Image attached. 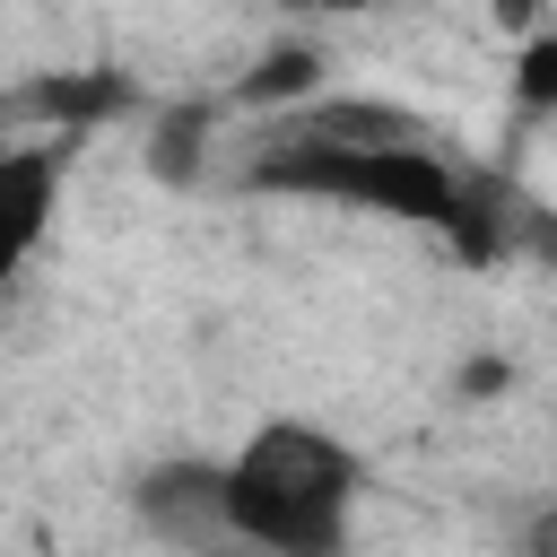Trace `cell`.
<instances>
[{"label":"cell","instance_id":"obj_1","mask_svg":"<svg viewBox=\"0 0 557 557\" xmlns=\"http://www.w3.org/2000/svg\"><path fill=\"white\" fill-rule=\"evenodd\" d=\"M357 496H366V461L313 418H261L226 453L235 548L261 557H339L357 531Z\"/></svg>","mask_w":557,"mask_h":557},{"label":"cell","instance_id":"obj_2","mask_svg":"<svg viewBox=\"0 0 557 557\" xmlns=\"http://www.w3.org/2000/svg\"><path fill=\"white\" fill-rule=\"evenodd\" d=\"M252 191H313V200H348L374 218H409V226H444L461 244L470 235V183L435 157V148H322V139H287L270 131V148L244 165Z\"/></svg>","mask_w":557,"mask_h":557},{"label":"cell","instance_id":"obj_3","mask_svg":"<svg viewBox=\"0 0 557 557\" xmlns=\"http://www.w3.org/2000/svg\"><path fill=\"white\" fill-rule=\"evenodd\" d=\"M131 513L157 548L174 557H226L235 548V505H226V461H200V453H174V461H148L131 479Z\"/></svg>","mask_w":557,"mask_h":557},{"label":"cell","instance_id":"obj_4","mask_svg":"<svg viewBox=\"0 0 557 557\" xmlns=\"http://www.w3.org/2000/svg\"><path fill=\"white\" fill-rule=\"evenodd\" d=\"M61 174H70V148L61 139H9L0 148V270L9 278L44 252L52 209H61Z\"/></svg>","mask_w":557,"mask_h":557},{"label":"cell","instance_id":"obj_5","mask_svg":"<svg viewBox=\"0 0 557 557\" xmlns=\"http://www.w3.org/2000/svg\"><path fill=\"white\" fill-rule=\"evenodd\" d=\"M313 87H322V52H313V44H270L235 96H244V104H287V113H305Z\"/></svg>","mask_w":557,"mask_h":557},{"label":"cell","instance_id":"obj_6","mask_svg":"<svg viewBox=\"0 0 557 557\" xmlns=\"http://www.w3.org/2000/svg\"><path fill=\"white\" fill-rule=\"evenodd\" d=\"M200 131H209V104H174V113H157V139H148L157 183H191V174H200Z\"/></svg>","mask_w":557,"mask_h":557},{"label":"cell","instance_id":"obj_7","mask_svg":"<svg viewBox=\"0 0 557 557\" xmlns=\"http://www.w3.org/2000/svg\"><path fill=\"white\" fill-rule=\"evenodd\" d=\"M513 104L522 113H557V26H531L513 52Z\"/></svg>","mask_w":557,"mask_h":557},{"label":"cell","instance_id":"obj_8","mask_svg":"<svg viewBox=\"0 0 557 557\" xmlns=\"http://www.w3.org/2000/svg\"><path fill=\"white\" fill-rule=\"evenodd\" d=\"M226 557H261V548H226Z\"/></svg>","mask_w":557,"mask_h":557}]
</instances>
